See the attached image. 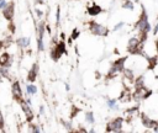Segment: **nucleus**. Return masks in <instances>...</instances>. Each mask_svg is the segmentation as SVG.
Here are the masks:
<instances>
[{
    "mask_svg": "<svg viewBox=\"0 0 158 133\" xmlns=\"http://www.w3.org/2000/svg\"><path fill=\"white\" fill-rule=\"evenodd\" d=\"M127 62V57H121V58H119V59H116L115 62L113 63V65H111V68L109 69V71H108V74H106V78L108 79H113V78H115L117 74H120V73H122V70L125 69V63Z\"/></svg>",
    "mask_w": 158,
    "mask_h": 133,
    "instance_id": "f257e3e1",
    "label": "nucleus"
},
{
    "mask_svg": "<svg viewBox=\"0 0 158 133\" xmlns=\"http://www.w3.org/2000/svg\"><path fill=\"white\" fill-rule=\"evenodd\" d=\"M140 118H141V123L146 128H150L153 132H158V122L157 120H153L151 116L146 115V114H140Z\"/></svg>",
    "mask_w": 158,
    "mask_h": 133,
    "instance_id": "f03ea898",
    "label": "nucleus"
},
{
    "mask_svg": "<svg viewBox=\"0 0 158 133\" xmlns=\"http://www.w3.org/2000/svg\"><path fill=\"white\" fill-rule=\"evenodd\" d=\"M124 122H125L124 117H115L114 120H111L108 123L106 131L108 132H122Z\"/></svg>",
    "mask_w": 158,
    "mask_h": 133,
    "instance_id": "7ed1b4c3",
    "label": "nucleus"
},
{
    "mask_svg": "<svg viewBox=\"0 0 158 133\" xmlns=\"http://www.w3.org/2000/svg\"><path fill=\"white\" fill-rule=\"evenodd\" d=\"M89 28H90L92 33L95 35V36L105 37V36H108V33H109L108 27H105V26H103V25H100L99 22H95V21H92L90 24H89Z\"/></svg>",
    "mask_w": 158,
    "mask_h": 133,
    "instance_id": "20e7f679",
    "label": "nucleus"
},
{
    "mask_svg": "<svg viewBox=\"0 0 158 133\" xmlns=\"http://www.w3.org/2000/svg\"><path fill=\"white\" fill-rule=\"evenodd\" d=\"M63 53H66V44H64V42H62V41H61V42H58L53 48H52L51 57H52V59L57 60L58 58L62 57Z\"/></svg>",
    "mask_w": 158,
    "mask_h": 133,
    "instance_id": "39448f33",
    "label": "nucleus"
},
{
    "mask_svg": "<svg viewBox=\"0 0 158 133\" xmlns=\"http://www.w3.org/2000/svg\"><path fill=\"white\" fill-rule=\"evenodd\" d=\"M19 104L21 106V110L24 111V114L26 116V120H27L29 122H31L34 120V112H32V110L30 109V104L26 100H24V99H21L19 101Z\"/></svg>",
    "mask_w": 158,
    "mask_h": 133,
    "instance_id": "423d86ee",
    "label": "nucleus"
},
{
    "mask_svg": "<svg viewBox=\"0 0 158 133\" xmlns=\"http://www.w3.org/2000/svg\"><path fill=\"white\" fill-rule=\"evenodd\" d=\"M14 14H15V4H14V1H10L5 5V8L3 9V15L6 20L11 21L14 17Z\"/></svg>",
    "mask_w": 158,
    "mask_h": 133,
    "instance_id": "0eeeda50",
    "label": "nucleus"
},
{
    "mask_svg": "<svg viewBox=\"0 0 158 133\" xmlns=\"http://www.w3.org/2000/svg\"><path fill=\"white\" fill-rule=\"evenodd\" d=\"M11 94L14 96V99L16 101H20L21 99H24L22 96V91H21V88H20V83L19 81H14L13 85H11Z\"/></svg>",
    "mask_w": 158,
    "mask_h": 133,
    "instance_id": "6e6552de",
    "label": "nucleus"
},
{
    "mask_svg": "<svg viewBox=\"0 0 158 133\" xmlns=\"http://www.w3.org/2000/svg\"><path fill=\"white\" fill-rule=\"evenodd\" d=\"M10 57H11V55L6 52H4L0 55V66H6V68H9L10 64H11V58Z\"/></svg>",
    "mask_w": 158,
    "mask_h": 133,
    "instance_id": "1a4fd4ad",
    "label": "nucleus"
},
{
    "mask_svg": "<svg viewBox=\"0 0 158 133\" xmlns=\"http://www.w3.org/2000/svg\"><path fill=\"white\" fill-rule=\"evenodd\" d=\"M37 74H38V66H37V64H34L27 74V80L32 83V81H35L36 78H37Z\"/></svg>",
    "mask_w": 158,
    "mask_h": 133,
    "instance_id": "9d476101",
    "label": "nucleus"
},
{
    "mask_svg": "<svg viewBox=\"0 0 158 133\" xmlns=\"http://www.w3.org/2000/svg\"><path fill=\"white\" fill-rule=\"evenodd\" d=\"M103 11V9L99 6V5H93L92 8H89L88 9V12L90 16H96V15H99L100 12Z\"/></svg>",
    "mask_w": 158,
    "mask_h": 133,
    "instance_id": "9b49d317",
    "label": "nucleus"
},
{
    "mask_svg": "<svg viewBox=\"0 0 158 133\" xmlns=\"http://www.w3.org/2000/svg\"><path fill=\"white\" fill-rule=\"evenodd\" d=\"M31 43V39L29 37H21L20 39H17V44L21 48H27Z\"/></svg>",
    "mask_w": 158,
    "mask_h": 133,
    "instance_id": "f8f14e48",
    "label": "nucleus"
},
{
    "mask_svg": "<svg viewBox=\"0 0 158 133\" xmlns=\"http://www.w3.org/2000/svg\"><path fill=\"white\" fill-rule=\"evenodd\" d=\"M10 46H11V37H5L3 38L1 41H0V49H5V48H9Z\"/></svg>",
    "mask_w": 158,
    "mask_h": 133,
    "instance_id": "ddd939ff",
    "label": "nucleus"
},
{
    "mask_svg": "<svg viewBox=\"0 0 158 133\" xmlns=\"http://www.w3.org/2000/svg\"><path fill=\"white\" fill-rule=\"evenodd\" d=\"M122 8L127 9V10H134L135 9L134 0H124V1H122Z\"/></svg>",
    "mask_w": 158,
    "mask_h": 133,
    "instance_id": "4468645a",
    "label": "nucleus"
},
{
    "mask_svg": "<svg viewBox=\"0 0 158 133\" xmlns=\"http://www.w3.org/2000/svg\"><path fill=\"white\" fill-rule=\"evenodd\" d=\"M108 106H109L110 110H114V111H117L120 109V107L117 106L116 100H115V99H109L108 100Z\"/></svg>",
    "mask_w": 158,
    "mask_h": 133,
    "instance_id": "2eb2a0df",
    "label": "nucleus"
},
{
    "mask_svg": "<svg viewBox=\"0 0 158 133\" xmlns=\"http://www.w3.org/2000/svg\"><path fill=\"white\" fill-rule=\"evenodd\" d=\"M85 121L88 122V123L94 125V122H95V118H94L93 112H87V115H85Z\"/></svg>",
    "mask_w": 158,
    "mask_h": 133,
    "instance_id": "dca6fc26",
    "label": "nucleus"
},
{
    "mask_svg": "<svg viewBox=\"0 0 158 133\" xmlns=\"http://www.w3.org/2000/svg\"><path fill=\"white\" fill-rule=\"evenodd\" d=\"M26 91H27L29 95H35L37 93V88H36L35 85H27L26 86Z\"/></svg>",
    "mask_w": 158,
    "mask_h": 133,
    "instance_id": "f3484780",
    "label": "nucleus"
},
{
    "mask_svg": "<svg viewBox=\"0 0 158 133\" xmlns=\"http://www.w3.org/2000/svg\"><path fill=\"white\" fill-rule=\"evenodd\" d=\"M29 131H30V132H40L41 128H40L37 125H30V126H29Z\"/></svg>",
    "mask_w": 158,
    "mask_h": 133,
    "instance_id": "a211bd4d",
    "label": "nucleus"
},
{
    "mask_svg": "<svg viewBox=\"0 0 158 133\" xmlns=\"http://www.w3.org/2000/svg\"><path fill=\"white\" fill-rule=\"evenodd\" d=\"M4 126H5V121H4V116L0 111V131H4Z\"/></svg>",
    "mask_w": 158,
    "mask_h": 133,
    "instance_id": "6ab92c4d",
    "label": "nucleus"
},
{
    "mask_svg": "<svg viewBox=\"0 0 158 133\" xmlns=\"http://www.w3.org/2000/svg\"><path fill=\"white\" fill-rule=\"evenodd\" d=\"M124 22H119L117 25H115V27H114V31H117V30H120V28H122V26H124Z\"/></svg>",
    "mask_w": 158,
    "mask_h": 133,
    "instance_id": "aec40b11",
    "label": "nucleus"
},
{
    "mask_svg": "<svg viewBox=\"0 0 158 133\" xmlns=\"http://www.w3.org/2000/svg\"><path fill=\"white\" fill-rule=\"evenodd\" d=\"M9 31H11V33L15 32V25L11 21H10V24H9Z\"/></svg>",
    "mask_w": 158,
    "mask_h": 133,
    "instance_id": "412c9836",
    "label": "nucleus"
},
{
    "mask_svg": "<svg viewBox=\"0 0 158 133\" xmlns=\"http://www.w3.org/2000/svg\"><path fill=\"white\" fill-rule=\"evenodd\" d=\"M152 33H153V36H157V35H158V24L153 27V30H152Z\"/></svg>",
    "mask_w": 158,
    "mask_h": 133,
    "instance_id": "4be33fe9",
    "label": "nucleus"
},
{
    "mask_svg": "<svg viewBox=\"0 0 158 133\" xmlns=\"http://www.w3.org/2000/svg\"><path fill=\"white\" fill-rule=\"evenodd\" d=\"M79 35V32H78V30H74L73 31V33H72V38H77V36Z\"/></svg>",
    "mask_w": 158,
    "mask_h": 133,
    "instance_id": "5701e85b",
    "label": "nucleus"
},
{
    "mask_svg": "<svg viewBox=\"0 0 158 133\" xmlns=\"http://www.w3.org/2000/svg\"><path fill=\"white\" fill-rule=\"evenodd\" d=\"M156 43H157V51H158V39H156Z\"/></svg>",
    "mask_w": 158,
    "mask_h": 133,
    "instance_id": "b1692460",
    "label": "nucleus"
},
{
    "mask_svg": "<svg viewBox=\"0 0 158 133\" xmlns=\"http://www.w3.org/2000/svg\"><path fill=\"white\" fill-rule=\"evenodd\" d=\"M140 1V0H134V3H138Z\"/></svg>",
    "mask_w": 158,
    "mask_h": 133,
    "instance_id": "393cba45",
    "label": "nucleus"
}]
</instances>
